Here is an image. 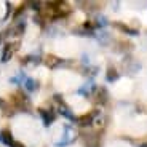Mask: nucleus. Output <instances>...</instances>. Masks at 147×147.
<instances>
[{
  "label": "nucleus",
  "instance_id": "obj_1",
  "mask_svg": "<svg viewBox=\"0 0 147 147\" xmlns=\"http://www.w3.org/2000/svg\"><path fill=\"white\" fill-rule=\"evenodd\" d=\"M11 102L15 104L16 109H22V110H27L26 107L29 106V98H27L24 93H15L11 96Z\"/></svg>",
  "mask_w": 147,
  "mask_h": 147
},
{
  "label": "nucleus",
  "instance_id": "obj_2",
  "mask_svg": "<svg viewBox=\"0 0 147 147\" xmlns=\"http://www.w3.org/2000/svg\"><path fill=\"white\" fill-rule=\"evenodd\" d=\"M40 114H42V117H43V123L47 126L51 125L53 120H55V117H56V114H55L53 109H40Z\"/></svg>",
  "mask_w": 147,
  "mask_h": 147
},
{
  "label": "nucleus",
  "instance_id": "obj_3",
  "mask_svg": "<svg viewBox=\"0 0 147 147\" xmlns=\"http://www.w3.org/2000/svg\"><path fill=\"white\" fill-rule=\"evenodd\" d=\"M16 50H18V45H16L15 42H10V43H7V45H5V50H3V58H2V61H8L11 56L15 55Z\"/></svg>",
  "mask_w": 147,
  "mask_h": 147
},
{
  "label": "nucleus",
  "instance_id": "obj_4",
  "mask_svg": "<svg viewBox=\"0 0 147 147\" xmlns=\"http://www.w3.org/2000/svg\"><path fill=\"white\" fill-rule=\"evenodd\" d=\"M96 114H98V112H96V110H93V112H90V114L83 115V117L78 118V123H80L82 126H90V125H93V121H94Z\"/></svg>",
  "mask_w": 147,
  "mask_h": 147
},
{
  "label": "nucleus",
  "instance_id": "obj_5",
  "mask_svg": "<svg viewBox=\"0 0 147 147\" xmlns=\"http://www.w3.org/2000/svg\"><path fill=\"white\" fill-rule=\"evenodd\" d=\"M0 141L3 144H7V146H10V147H13V144H15V139L11 138V133L8 131V129L0 133Z\"/></svg>",
  "mask_w": 147,
  "mask_h": 147
},
{
  "label": "nucleus",
  "instance_id": "obj_6",
  "mask_svg": "<svg viewBox=\"0 0 147 147\" xmlns=\"http://www.w3.org/2000/svg\"><path fill=\"white\" fill-rule=\"evenodd\" d=\"M59 63H63V61H61L58 56H53V55H47V56H45V64H47L48 67H56Z\"/></svg>",
  "mask_w": 147,
  "mask_h": 147
},
{
  "label": "nucleus",
  "instance_id": "obj_7",
  "mask_svg": "<svg viewBox=\"0 0 147 147\" xmlns=\"http://www.w3.org/2000/svg\"><path fill=\"white\" fill-rule=\"evenodd\" d=\"M93 126H96L98 129H102L104 126H106V117H104L102 114H96V117H94V121H93Z\"/></svg>",
  "mask_w": 147,
  "mask_h": 147
},
{
  "label": "nucleus",
  "instance_id": "obj_8",
  "mask_svg": "<svg viewBox=\"0 0 147 147\" xmlns=\"http://www.w3.org/2000/svg\"><path fill=\"white\" fill-rule=\"evenodd\" d=\"M117 77H118V72L114 69V67H110V69L107 70V80H109V82H114Z\"/></svg>",
  "mask_w": 147,
  "mask_h": 147
},
{
  "label": "nucleus",
  "instance_id": "obj_9",
  "mask_svg": "<svg viewBox=\"0 0 147 147\" xmlns=\"http://www.w3.org/2000/svg\"><path fill=\"white\" fill-rule=\"evenodd\" d=\"M26 82H27L26 86H27V90H29V91H32V90H37V88H38V85H37L35 80H30V78H27Z\"/></svg>",
  "mask_w": 147,
  "mask_h": 147
},
{
  "label": "nucleus",
  "instance_id": "obj_10",
  "mask_svg": "<svg viewBox=\"0 0 147 147\" xmlns=\"http://www.w3.org/2000/svg\"><path fill=\"white\" fill-rule=\"evenodd\" d=\"M142 147H147V144H146V146H142Z\"/></svg>",
  "mask_w": 147,
  "mask_h": 147
}]
</instances>
